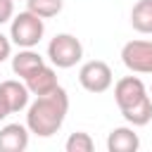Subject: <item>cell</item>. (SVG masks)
<instances>
[{"instance_id": "cell-11", "label": "cell", "mask_w": 152, "mask_h": 152, "mask_svg": "<svg viewBox=\"0 0 152 152\" xmlns=\"http://www.w3.org/2000/svg\"><path fill=\"white\" fill-rule=\"evenodd\" d=\"M45 59L33 50V48H19V52L12 57V71L19 76V78H26L31 76L38 66H43Z\"/></svg>"}, {"instance_id": "cell-14", "label": "cell", "mask_w": 152, "mask_h": 152, "mask_svg": "<svg viewBox=\"0 0 152 152\" xmlns=\"http://www.w3.org/2000/svg\"><path fill=\"white\" fill-rule=\"evenodd\" d=\"M64 7V0H26V10L43 17V19H50V17H57Z\"/></svg>"}, {"instance_id": "cell-8", "label": "cell", "mask_w": 152, "mask_h": 152, "mask_svg": "<svg viewBox=\"0 0 152 152\" xmlns=\"http://www.w3.org/2000/svg\"><path fill=\"white\" fill-rule=\"evenodd\" d=\"M24 83H26L28 93H31V95H36V97L48 95V93H52L55 88H59L57 74H55V69H52V66H48V64L38 66L31 76H26V78H24Z\"/></svg>"}, {"instance_id": "cell-4", "label": "cell", "mask_w": 152, "mask_h": 152, "mask_svg": "<svg viewBox=\"0 0 152 152\" xmlns=\"http://www.w3.org/2000/svg\"><path fill=\"white\" fill-rule=\"evenodd\" d=\"M78 83L88 93H104L114 83L112 66L107 62H102V59H90L78 69Z\"/></svg>"}, {"instance_id": "cell-12", "label": "cell", "mask_w": 152, "mask_h": 152, "mask_svg": "<svg viewBox=\"0 0 152 152\" xmlns=\"http://www.w3.org/2000/svg\"><path fill=\"white\" fill-rule=\"evenodd\" d=\"M119 112H121V116H124L133 128L147 126V124L152 121V100H150V95H145L140 102H135V104H131V107H126V109H119Z\"/></svg>"}, {"instance_id": "cell-17", "label": "cell", "mask_w": 152, "mask_h": 152, "mask_svg": "<svg viewBox=\"0 0 152 152\" xmlns=\"http://www.w3.org/2000/svg\"><path fill=\"white\" fill-rule=\"evenodd\" d=\"M10 57H12V40H10V36H5L0 31V62H5Z\"/></svg>"}, {"instance_id": "cell-2", "label": "cell", "mask_w": 152, "mask_h": 152, "mask_svg": "<svg viewBox=\"0 0 152 152\" xmlns=\"http://www.w3.org/2000/svg\"><path fill=\"white\" fill-rule=\"evenodd\" d=\"M45 36V21L43 17L33 12H19L10 21V40L17 48H36Z\"/></svg>"}, {"instance_id": "cell-5", "label": "cell", "mask_w": 152, "mask_h": 152, "mask_svg": "<svg viewBox=\"0 0 152 152\" xmlns=\"http://www.w3.org/2000/svg\"><path fill=\"white\" fill-rule=\"evenodd\" d=\"M121 62L133 74H152V40H128L121 48Z\"/></svg>"}, {"instance_id": "cell-15", "label": "cell", "mask_w": 152, "mask_h": 152, "mask_svg": "<svg viewBox=\"0 0 152 152\" xmlns=\"http://www.w3.org/2000/svg\"><path fill=\"white\" fill-rule=\"evenodd\" d=\"M64 150H66V152H93V150H95V140L90 138V133L76 131V133H71V135L66 138Z\"/></svg>"}, {"instance_id": "cell-3", "label": "cell", "mask_w": 152, "mask_h": 152, "mask_svg": "<svg viewBox=\"0 0 152 152\" xmlns=\"http://www.w3.org/2000/svg\"><path fill=\"white\" fill-rule=\"evenodd\" d=\"M48 59L57 69H71L83 59V45L71 33H57L48 43Z\"/></svg>"}, {"instance_id": "cell-18", "label": "cell", "mask_w": 152, "mask_h": 152, "mask_svg": "<svg viewBox=\"0 0 152 152\" xmlns=\"http://www.w3.org/2000/svg\"><path fill=\"white\" fill-rule=\"evenodd\" d=\"M10 114H12V109H10V104H7V100H5V95H2V90H0V121L7 119Z\"/></svg>"}, {"instance_id": "cell-16", "label": "cell", "mask_w": 152, "mask_h": 152, "mask_svg": "<svg viewBox=\"0 0 152 152\" xmlns=\"http://www.w3.org/2000/svg\"><path fill=\"white\" fill-rule=\"evenodd\" d=\"M14 17V0H0V26L12 21Z\"/></svg>"}, {"instance_id": "cell-6", "label": "cell", "mask_w": 152, "mask_h": 152, "mask_svg": "<svg viewBox=\"0 0 152 152\" xmlns=\"http://www.w3.org/2000/svg\"><path fill=\"white\" fill-rule=\"evenodd\" d=\"M145 95H147V88L138 76H124L114 83V100H116L119 109H126V107L140 102Z\"/></svg>"}, {"instance_id": "cell-13", "label": "cell", "mask_w": 152, "mask_h": 152, "mask_svg": "<svg viewBox=\"0 0 152 152\" xmlns=\"http://www.w3.org/2000/svg\"><path fill=\"white\" fill-rule=\"evenodd\" d=\"M131 26L138 33H152V0H138L133 5Z\"/></svg>"}, {"instance_id": "cell-10", "label": "cell", "mask_w": 152, "mask_h": 152, "mask_svg": "<svg viewBox=\"0 0 152 152\" xmlns=\"http://www.w3.org/2000/svg\"><path fill=\"white\" fill-rule=\"evenodd\" d=\"M0 90H2V95H5V100H7V104H10V109H12V114L28 107L31 93H28L26 83H21V81H17V78H7V81L0 83Z\"/></svg>"}, {"instance_id": "cell-7", "label": "cell", "mask_w": 152, "mask_h": 152, "mask_svg": "<svg viewBox=\"0 0 152 152\" xmlns=\"http://www.w3.org/2000/svg\"><path fill=\"white\" fill-rule=\"evenodd\" d=\"M28 147L26 124H5L0 128V152H24Z\"/></svg>"}, {"instance_id": "cell-1", "label": "cell", "mask_w": 152, "mask_h": 152, "mask_svg": "<svg viewBox=\"0 0 152 152\" xmlns=\"http://www.w3.org/2000/svg\"><path fill=\"white\" fill-rule=\"evenodd\" d=\"M66 112H69V95H66V90L62 86L55 88L48 95L36 97L26 107V126H28V133H33L38 138L55 135L62 128V124L66 119Z\"/></svg>"}, {"instance_id": "cell-9", "label": "cell", "mask_w": 152, "mask_h": 152, "mask_svg": "<svg viewBox=\"0 0 152 152\" xmlns=\"http://www.w3.org/2000/svg\"><path fill=\"white\" fill-rule=\"evenodd\" d=\"M140 147V138L131 126L112 128L107 135V150L109 152H135Z\"/></svg>"}, {"instance_id": "cell-19", "label": "cell", "mask_w": 152, "mask_h": 152, "mask_svg": "<svg viewBox=\"0 0 152 152\" xmlns=\"http://www.w3.org/2000/svg\"><path fill=\"white\" fill-rule=\"evenodd\" d=\"M147 95H150V100H152V86H150V88H147Z\"/></svg>"}]
</instances>
